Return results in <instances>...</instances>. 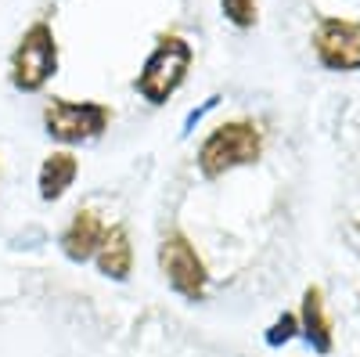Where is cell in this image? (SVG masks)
<instances>
[{"label":"cell","mask_w":360,"mask_h":357,"mask_svg":"<svg viewBox=\"0 0 360 357\" xmlns=\"http://www.w3.org/2000/svg\"><path fill=\"white\" fill-rule=\"evenodd\" d=\"M188 65H191V47L188 40L180 37H162L159 47L152 51V58L144 62L141 76H137V91L152 101V105H162L180 83L188 76Z\"/></svg>","instance_id":"cell-2"},{"label":"cell","mask_w":360,"mask_h":357,"mask_svg":"<svg viewBox=\"0 0 360 357\" xmlns=\"http://www.w3.org/2000/svg\"><path fill=\"white\" fill-rule=\"evenodd\" d=\"M274 329H278V332H270V343H285V339L292 336V329H295V318H281Z\"/></svg>","instance_id":"cell-12"},{"label":"cell","mask_w":360,"mask_h":357,"mask_svg":"<svg viewBox=\"0 0 360 357\" xmlns=\"http://www.w3.org/2000/svg\"><path fill=\"white\" fill-rule=\"evenodd\" d=\"M108 119H112V112L105 105H94V101H51L44 108L47 130L58 141H69V144L98 137L108 127Z\"/></svg>","instance_id":"cell-5"},{"label":"cell","mask_w":360,"mask_h":357,"mask_svg":"<svg viewBox=\"0 0 360 357\" xmlns=\"http://www.w3.org/2000/svg\"><path fill=\"white\" fill-rule=\"evenodd\" d=\"M224 15L238 29H249V25H256V0H224Z\"/></svg>","instance_id":"cell-11"},{"label":"cell","mask_w":360,"mask_h":357,"mask_svg":"<svg viewBox=\"0 0 360 357\" xmlns=\"http://www.w3.org/2000/svg\"><path fill=\"white\" fill-rule=\"evenodd\" d=\"M130 263H134V249H130L127 227H108L105 231V242L98 246V267H101V275L123 282L130 275Z\"/></svg>","instance_id":"cell-8"},{"label":"cell","mask_w":360,"mask_h":357,"mask_svg":"<svg viewBox=\"0 0 360 357\" xmlns=\"http://www.w3.org/2000/svg\"><path fill=\"white\" fill-rule=\"evenodd\" d=\"M303 332H307V339H310L314 350H321V353L332 350V325H328L324 296H321L317 285L307 289V296H303Z\"/></svg>","instance_id":"cell-9"},{"label":"cell","mask_w":360,"mask_h":357,"mask_svg":"<svg viewBox=\"0 0 360 357\" xmlns=\"http://www.w3.org/2000/svg\"><path fill=\"white\" fill-rule=\"evenodd\" d=\"M321 65L335 73H356L360 69V22L349 18H324L314 37Z\"/></svg>","instance_id":"cell-6"},{"label":"cell","mask_w":360,"mask_h":357,"mask_svg":"<svg viewBox=\"0 0 360 357\" xmlns=\"http://www.w3.org/2000/svg\"><path fill=\"white\" fill-rule=\"evenodd\" d=\"M263 152V134L249 119H234L209 134L198 148V170L205 177H224L234 166H249Z\"/></svg>","instance_id":"cell-1"},{"label":"cell","mask_w":360,"mask_h":357,"mask_svg":"<svg viewBox=\"0 0 360 357\" xmlns=\"http://www.w3.org/2000/svg\"><path fill=\"white\" fill-rule=\"evenodd\" d=\"M105 231H108V227L98 220V213H90V210L76 213L72 224H69V231L62 234L65 256H69V260H90V256L98 253V246L105 242Z\"/></svg>","instance_id":"cell-7"},{"label":"cell","mask_w":360,"mask_h":357,"mask_svg":"<svg viewBox=\"0 0 360 357\" xmlns=\"http://www.w3.org/2000/svg\"><path fill=\"white\" fill-rule=\"evenodd\" d=\"M79 163L69 152H54L44 166H40V195L44 199H62L69 192V184L76 181Z\"/></svg>","instance_id":"cell-10"},{"label":"cell","mask_w":360,"mask_h":357,"mask_svg":"<svg viewBox=\"0 0 360 357\" xmlns=\"http://www.w3.org/2000/svg\"><path fill=\"white\" fill-rule=\"evenodd\" d=\"M54 65H58V51H54L51 25H44V22L29 25V33L22 37V44L11 58L15 87H22V91H40V87L54 76Z\"/></svg>","instance_id":"cell-3"},{"label":"cell","mask_w":360,"mask_h":357,"mask_svg":"<svg viewBox=\"0 0 360 357\" xmlns=\"http://www.w3.org/2000/svg\"><path fill=\"white\" fill-rule=\"evenodd\" d=\"M159 267H162L166 282L180 296H184V300H202L205 282H209L205 263H202V256L195 253V246L180 231H173V234L162 238V246H159Z\"/></svg>","instance_id":"cell-4"}]
</instances>
